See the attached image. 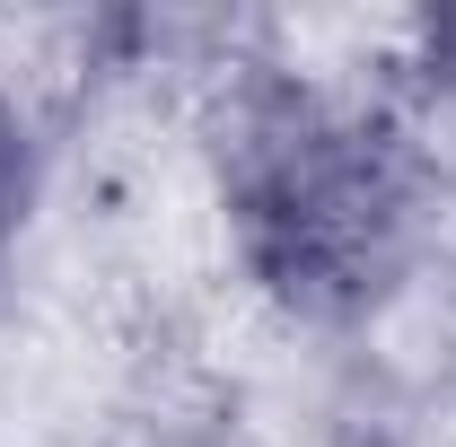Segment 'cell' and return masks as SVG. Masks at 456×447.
I'll return each instance as SVG.
<instances>
[{
	"mask_svg": "<svg viewBox=\"0 0 456 447\" xmlns=\"http://www.w3.org/2000/svg\"><path fill=\"white\" fill-rule=\"evenodd\" d=\"M18 193H27V158H18V132H9V114H0V237L18 220Z\"/></svg>",
	"mask_w": 456,
	"mask_h": 447,
	"instance_id": "cell-2",
	"label": "cell"
},
{
	"mask_svg": "<svg viewBox=\"0 0 456 447\" xmlns=\"http://www.w3.org/2000/svg\"><path fill=\"white\" fill-rule=\"evenodd\" d=\"M395 211L403 193L369 132L325 114H289L281 132H264V158L246 175V228L289 298H360L387 272Z\"/></svg>",
	"mask_w": 456,
	"mask_h": 447,
	"instance_id": "cell-1",
	"label": "cell"
},
{
	"mask_svg": "<svg viewBox=\"0 0 456 447\" xmlns=\"http://www.w3.org/2000/svg\"><path fill=\"white\" fill-rule=\"evenodd\" d=\"M439 45H448V53H456V18H448V27H439Z\"/></svg>",
	"mask_w": 456,
	"mask_h": 447,
	"instance_id": "cell-3",
	"label": "cell"
}]
</instances>
